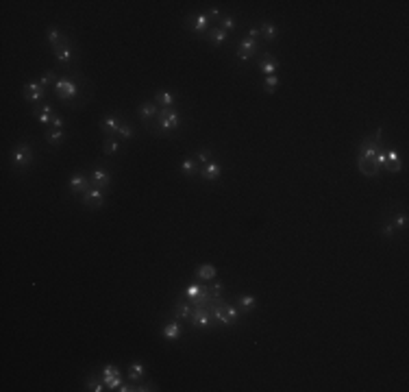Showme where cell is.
Masks as SVG:
<instances>
[{
    "instance_id": "cell-46",
    "label": "cell",
    "mask_w": 409,
    "mask_h": 392,
    "mask_svg": "<svg viewBox=\"0 0 409 392\" xmlns=\"http://www.w3.org/2000/svg\"><path fill=\"white\" fill-rule=\"evenodd\" d=\"M207 18H209V20H218V22H220L222 16H220L218 9H209V11H207Z\"/></svg>"
},
{
    "instance_id": "cell-23",
    "label": "cell",
    "mask_w": 409,
    "mask_h": 392,
    "mask_svg": "<svg viewBox=\"0 0 409 392\" xmlns=\"http://www.w3.org/2000/svg\"><path fill=\"white\" fill-rule=\"evenodd\" d=\"M216 279V266L211 264H203L196 268V281H214Z\"/></svg>"
},
{
    "instance_id": "cell-6",
    "label": "cell",
    "mask_w": 409,
    "mask_h": 392,
    "mask_svg": "<svg viewBox=\"0 0 409 392\" xmlns=\"http://www.w3.org/2000/svg\"><path fill=\"white\" fill-rule=\"evenodd\" d=\"M190 323L194 327H200V329H209V327L216 325V320L209 308H194V311L190 316Z\"/></svg>"
},
{
    "instance_id": "cell-1",
    "label": "cell",
    "mask_w": 409,
    "mask_h": 392,
    "mask_svg": "<svg viewBox=\"0 0 409 392\" xmlns=\"http://www.w3.org/2000/svg\"><path fill=\"white\" fill-rule=\"evenodd\" d=\"M381 153V142L375 140V135H366L359 142V153H357V166H359V172L363 177H377L379 174V166H377V157Z\"/></svg>"
},
{
    "instance_id": "cell-40",
    "label": "cell",
    "mask_w": 409,
    "mask_h": 392,
    "mask_svg": "<svg viewBox=\"0 0 409 392\" xmlns=\"http://www.w3.org/2000/svg\"><path fill=\"white\" fill-rule=\"evenodd\" d=\"M55 74H57L55 70H48V72H44V77H42V81H39V85H42L44 89H46L48 85H53L55 83Z\"/></svg>"
},
{
    "instance_id": "cell-18",
    "label": "cell",
    "mask_w": 409,
    "mask_h": 392,
    "mask_svg": "<svg viewBox=\"0 0 409 392\" xmlns=\"http://www.w3.org/2000/svg\"><path fill=\"white\" fill-rule=\"evenodd\" d=\"M161 336H164V340H168V342H174V340L181 338V325L172 320V323H165L164 329H161Z\"/></svg>"
},
{
    "instance_id": "cell-4",
    "label": "cell",
    "mask_w": 409,
    "mask_h": 392,
    "mask_svg": "<svg viewBox=\"0 0 409 392\" xmlns=\"http://www.w3.org/2000/svg\"><path fill=\"white\" fill-rule=\"evenodd\" d=\"M79 83L74 81L72 77H61L57 83H55V89H53V94H55V98H59L61 103H72L74 98L79 96Z\"/></svg>"
},
{
    "instance_id": "cell-39",
    "label": "cell",
    "mask_w": 409,
    "mask_h": 392,
    "mask_svg": "<svg viewBox=\"0 0 409 392\" xmlns=\"http://www.w3.org/2000/svg\"><path fill=\"white\" fill-rule=\"evenodd\" d=\"M105 386H107L109 390H118L120 386H122V375L118 373L115 377H111V379H107V381H105Z\"/></svg>"
},
{
    "instance_id": "cell-13",
    "label": "cell",
    "mask_w": 409,
    "mask_h": 392,
    "mask_svg": "<svg viewBox=\"0 0 409 392\" xmlns=\"http://www.w3.org/2000/svg\"><path fill=\"white\" fill-rule=\"evenodd\" d=\"M89 181H92V188L105 190V188H109V185H111V174L107 172V170L98 168V170H94V172L89 174Z\"/></svg>"
},
{
    "instance_id": "cell-33",
    "label": "cell",
    "mask_w": 409,
    "mask_h": 392,
    "mask_svg": "<svg viewBox=\"0 0 409 392\" xmlns=\"http://www.w3.org/2000/svg\"><path fill=\"white\" fill-rule=\"evenodd\" d=\"M276 87H279V77H276V74H272V77H266V81H264L266 94H274Z\"/></svg>"
},
{
    "instance_id": "cell-35",
    "label": "cell",
    "mask_w": 409,
    "mask_h": 392,
    "mask_svg": "<svg viewBox=\"0 0 409 392\" xmlns=\"http://www.w3.org/2000/svg\"><path fill=\"white\" fill-rule=\"evenodd\" d=\"M220 28L222 31H226V33H231L235 28V20H233V16H222L220 18Z\"/></svg>"
},
{
    "instance_id": "cell-21",
    "label": "cell",
    "mask_w": 409,
    "mask_h": 392,
    "mask_svg": "<svg viewBox=\"0 0 409 392\" xmlns=\"http://www.w3.org/2000/svg\"><path fill=\"white\" fill-rule=\"evenodd\" d=\"M207 39H209V44H214V46H222V44H226V39H229V33L222 31L220 27H216V28H209V31H207Z\"/></svg>"
},
{
    "instance_id": "cell-34",
    "label": "cell",
    "mask_w": 409,
    "mask_h": 392,
    "mask_svg": "<svg viewBox=\"0 0 409 392\" xmlns=\"http://www.w3.org/2000/svg\"><path fill=\"white\" fill-rule=\"evenodd\" d=\"M85 388H87V390H94V392H103V390H105V381L96 379V377H89V379L85 381Z\"/></svg>"
},
{
    "instance_id": "cell-27",
    "label": "cell",
    "mask_w": 409,
    "mask_h": 392,
    "mask_svg": "<svg viewBox=\"0 0 409 392\" xmlns=\"http://www.w3.org/2000/svg\"><path fill=\"white\" fill-rule=\"evenodd\" d=\"M44 138H46L48 144H53V146H59V144L63 142V138H65V131L63 129H48Z\"/></svg>"
},
{
    "instance_id": "cell-43",
    "label": "cell",
    "mask_w": 409,
    "mask_h": 392,
    "mask_svg": "<svg viewBox=\"0 0 409 392\" xmlns=\"http://www.w3.org/2000/svg\"><path fill=\"white\" fill-rule=\"evenodd\" d=\"M39 122H42L44 127H46V124L50 127V122H53V113H50V112H42V113H39Z\"/></svg>"
},
{
    "instance_id": "cell-15",
    "label": "cell",
    "mask_w": 409,
    "mask_h": 392,
    "mask_svg": "<svg viewBox=\"0 0 409 392\" xmlns=\"http://www.w3.org/2000/svg\"><path fill=\"white\" fill-rule=\"evenodd\" d=\"M191 311H194V308H191L190 301H185V296H179L176 303H174V316H176V318H179V320H190Z\"/></svg>"
},
{
    "instance_id": "cell-47",
    "label": "cell",
    "mask_w": 409,
    "mask_h": 392,
    "mask_svg": "<svg viewBox=\"0 0 409 392\" xmlns=\"http://www.w3.org/2000/svg\"><path fill=\"white\" fill-rule=\"evenodd\" d=\"M248 37H250V39H255V42H257V39H261L259 28H250V31H248Z\"/></svg>"
},
{
    "instance_id": "cell-10",
    "label": "cell",
    "mask_w": 409,
    "mask_h": 392,
    "mask_svg": "<svg viewBox=\"0 0 409 392\" xmlns=\"http://www.w3.org/2000/svg\"><path fill=\"white\" fill-rule=\"evenodd\" d=\"M22 96H24V100H28V103H37V100H42L44 96H46V89H44L39 83L31 81V83H24Z\"/></svg>"
},
{
    "instance_id": "cell-12",
    "label": "cell",
    "mask_w": 409,
    "mask_h": 392,
    "mask_svg": "<svg viewBox=\"0 0 409 392\" xmlns=\"http://www.w3.org/2000/svg\"><path fill=\"white\" fill-rule=\"evenodd\" d=\"M120 122H122V118H118V115H107V118L100 122V131H103L107 138H115V135H118V129H120Z\"/></svg>"
},
{
    "instance_id": "cell-20",
    "label": "cell",
    "mask_w": 409,
    "mask_h": 392,
    "mask_svg": "<svg viewBox=\"0 0 409 392\" xmlns=\"http://www.w3.org/2000/svg\"><path fill=\"white\" fill-rule=\"evenodd\" d=\"M259 33H261V39H264V42H268V44L276 42V37H279V28H276V24H272V22H264V24H261Z\"/></svg>"
},
{
    "instance_id": "cell-19",
    "label": "cell",
    "mask_w": 409,
    "mask_h": 392,
    "mask_svg": "<svg viewBox=\"0 0 409 392\" xmlns=\"http://www.w3.org/2000/svg\"><path fill=\"white\" fill-rule=\"evenodd\" d=\"M220 174H222V166L218 162H209V164H205L200 177H203L205 181H218Z\"/></svg>"
},
{
    "instance_id": "cell-42",
    "label": "cell",
    "mask_w": 409,
    "mask_h": 392,
    "mask_svg": "<svg viewBox=\"0 0 409 392\" xmlns=\"http://www.w3.org/2000/svg\"><path fill=\"white\" fill-rule=\"evenodd\" d=\"M381 235H383V238H394V235H396V227L392 224V220L381 229Z\"/></svg>"
},
{
    "instance_id": "cell-9",
    "label": "cell",
    "mask_w": 409,
    "mask_h": 392,
    "mask_svg": "<svg viewBox=\"0 0 409 392\" xmlns=\"http://www.w3.org/2000/svg\"><path fill=\"white\" fill-rule=\"evenodd\" d=\"M83 205L87 209H100L105 205V194H103V190H98V188H89L87 192L83 194Z\"/></svg>"
},
{
    "instance_id": "cell-3",
    "label": "cell",
    "mask_w": 409,
    "mask_h": 392,
    "mask_svg": "<svg viewBox=\"0 0 409 392\" xmlns=\"http://www.w3.org/2000/svg\"><path fill=\"white\" fill-rule=\"evenodd\" d=\"M33 164H35L33 148L28 146L24 140H22V142H18L16 146H13V150H11V168L16 170V172H22V170L31 168Z\"/></svg>"
},
{
    "instance_id": "cell-31",
    "label": "cell",
    "mask_w": 409,
    "mask_h": 392,
    "mask_svg": "<svg viewBox=\"0 0 409 392\" xmlns=\"http://www.w3.org/2000/svg\"><path fill=\"white\" fill-rule=\"evenodd\" d=\"M133 133H135L133 124L126 122V120H122V122H120V129H118V135H120V138H122V140H131V138H133Z\"/></svg>"
},
{
    "instance_id": "cell-11",
    "label": "cell",
    "mask_w": 409,
    "mask_h": 392,
    "mask_svg": "<svg viewBox=\"0 0 409 392\" xmlns=\"http://www.w3.org/2000/svg\"><path fill=\"white\" fill-rule=\"evenodd\" d=\"M185 22H188V27L191 28V31L200 35V33L209 31V22H211V20L207 18V13H198V16H194V18H188Z\"/></svg>"
},
{
    "instance_id": "cell-5",
    "label": "cell",
    "mask_w": 409,
    "mask_h": 392,
    "mask_svg": "<svg viewBox=\"0 0 409 392\" xmlns=\"http://www.w3.org/2000/svg\"><path fill=\"white\" fill-rule=\"evenodd\" d=\"M157 122H159V127L155 129V133L161 135V133H170V131L179 129L181 118H179V113H176L172 107H161V112L157 113Z\"/></svg>"
},
{
    "instance_id": "cell-29",
    "label": "cell",
    "mask_w": 409,
    "mask_h": 392,
    "mask_svg": "<svg viewBox=\"0 0 409 392\" xmlns=\"http://www.w3.org/2000/svg\"><path fill=\"white\" fill-rule=\"evenodd\" d=\"M46 37H48V42H50V46H53V48H57V46H61L63 42H68V37H65L59 28H50V31L46 33Z\"/></svg>"
},
{
    "instance_id": "cell-7",
    "label": "cell",
    "mask_w": 409,
    "mask_h": 392,
    "mask_svg": "<svg viewBox=\"0 0 409 392\" xmlns=\"http://www.w3.org/2000/svg\"><path fill=\"white\" fill-rule=\"evenodd\" d=\"M257 53H259V42H255L250 37L240 39V44H237V57H240V61H248Z\"/></svg>"
},
{
    "instance_id": "cell-41",
    "label": "cell",
    "mask_w": 409,
    "mask_h": 392,
    "mask_svg": "<svg viewBox=\"0 0 409 392\" xmlns=\"http://www.w3.org/2000/svg\"><path fill=\"white\" fill-rule=\"evenodd\" d=\"M209 292H211L214 299H222V294H224V283H211Z\"/></svg>"
},
{
    "instance_id": "cell-44",
    "label": "cell",
    "mask_w": 409,
    "mask_h": 392,
    "mask_svg": "<svg viewBox=\"0 0 409 392\" xmlns=\"http://www.w3.org/2000/svg\"><path fill=\"white\" fill-rule=\"evenodd\" d=\"M50 129H63V118H61V115H53V122H50Z\"/></svg>"
},
{
    "instance_id": "cell-22",
    "label": "cell",
    "mask_w": 409,
    "mask_h": 392,
    "mask_svg": "<svg viewBox=\"0 0 409 392\" xmlns=\"http://www.w3.org/2000/svg\"><path fill=\"white\" fill-rule=\"evenodd\" d=\"M53 50H55V57H57L59 63H70V61H72V48H70V39H68V42H63L61 46L53 48Z\"/></svg>"
},
{
    "instance_id": "cell-28",
    "label": "cell",
    "mask_w": 409,
    "mask_h": 392,
    "mask_svg": "<svg viewBox=\"0 0 409 392\" xmlns=\"http://www.w3.org/2000/svg\"><path fill=\"white\" fill-rule=\"evenodd\" d=\"M157 105L161 107H174V92H168V89H159L157 92Z\"/></svg>"
},
{
    "instance_id": "cell-30",
    "label": "cell",
    "mask_w": 409,
    "mask_h": 392,
    "mask_svg": "<svg viewBox=\"0 0 409 392\" xmlns=\"http://www.w3.org/2000/svg\"><path fill=\"white\" fill-rule=\"evenodd\" d=\"M200 290H203V283H200V281H194V283H190L188 288L183 290V294H181V296H185L188 301H194L196 296L200 294Z\"/></svg>"
},
{
    "instance_id": "cell-32",
    "label": "cell",
    "mask_w": 409,
    "mask_h": 392,
    "mask_svg": "<svg viewBox=\"0 0 409 392\" xmlns=\"http://www.w3.org/2000/svg\"><path fill=\"white\" fill-rule=\"evenodd\" d=\"M103 150L107 155H115L120 150V144H118V138H107L105 140V144H103Z\"/></svg>"
},
{
    "instance_id": "cell-14",
    "label": "cell",
    "mask_w": 409,
    "mask_h": 392,
    "mask_svg": "<svg viewBox=\"0 0 409 392\" xmlns=\"http://www.w3.org/2000/svg\"><path fill=\"white\" fill-rule=\"evenodd\" d=\"M259 70L266 74V77H272V74H276V70H279V59H276L274 55H270V53H264L261 63H259Z\"/></svg>"
},
{
    "instance_id": "cell-24",
    "label": "cell",
    "mask_w": 409,
    "mask_h": 392,
    "mask_svg": "<svg viewBox=\"0 0 409 392\" xmlns=\"http://www.w3.org/2000/svg\"><path fill=\"white\" fill-rule=\"evenodd\" d=\"M237 308L242 309V314H250V311L257 308V299L252 294H242L240 299H237Z\"/></svg>"
},
{
    "instance_id": "cell-38",
    "label": "cell",
    "mask_w": 409,
    "mask_h": 392,
    "mask_svg": "<svg viewBox=\"0 0 409 392\" xmlns=\"http://www.w3.org/2000/svg\"><path fill=\"white\" fill-rule=\"evenodd\" d=\"M196 162H200V164H209V162H214V153L211 150H198L196 153Z\"/></svg>"
},
{
    "instance_id": "cell-8",
    "label": "cell",
    "mask_w": 409,
    "mask_h": 392,
    "mask_svg": "<svg viewBox=\"0 0 409 392\" xmlns=\"http://www.w3.org/2000/svg\"><path fill=\"white\" fill-rule=\"evenodd\" d=\"M68 183H70V192L72 194H85L89 188H92V181H89V177H85V174H81V172H74L72 177L68 179Z\"/></svg>"
},
{
    "instance_id": "cell-26",
    "label": "cell",
    "mask_w": 409,
    "mask_h": 392,
    "mask_svg": "<svg viewBox=\"0 0 409 392\" xmlns=\"http://www.w3.org/2000/svg\"><path fill=\"white\" fill-rule=\"evenodd\" d=\"M181 170H183V174L188 179L196 177V174H198V162H196V159H191V157H185L183 164H181Z\"/></svg>"
},
{
    "instance_id": "cell-37",
    "label": "cell",
    "mask_w": 409,
    "mask_h": 392,
    "mask_svg": "<svg viewBox=\"0 0 409 392\" xmlns=\"http://www.w3.org/2000/svg\"><path fill=\"white\" fill-rule=\"evenodd\" d=\"M392 224H394V227H396V231H405V229H407V216H405V214H398V216H394Z\"/></svg>"
},
{
    "instance_id": "cell-45",
    "label": "cell",
    "mask_w": 409,
    "mask_h": 392,
    "mask_svg": "<svg viewBox=\"0 0 409 392\" xmlns=\"http://www.w3.org/2000/svg\"><path fill=\"white\" fill-rule=\"evenodd\" d=\"M148 390H157L155 384H142V386H135V392H148Z\"/></svg>"
},
{
    "instance_id": "cell-16",
    "label": "cell",
    "mask_w": 409,
    "mask_h": 392,
    "mask_svg": "<svg viewBox=\"0 0 409 392\" xmlns=\"http://www.w3.org/2000/svg\"><path fill=\"white\" fill-rule=\"evenodd\" d=\"M157 103H153V100H146V103L139 105V118H142V122L148 127L150 120L157 118Z\"/></svg>"
},
{
    "instance_id": "cell-36",
    "label": "cell",
    "mask_w": 409,
    "mask_h": 392,
    "mask_svg": "<svg viewBox=\"0 0 409 392\" xmlns=\"http://www.w3.org/2000/svg\"><path fill=\"white\" fill-rule=\"evenodd\" d=\"M120 373V368L115 364H107V366H103V381H107L111 379V377H115Z\"/></svg>"
},
{
    "instance_id": "cell-2",
    "label": "cell",
    "mask_w": 409,
    "mask_h": 392,
    "mask_svg": "<svg viewBox=\"0 0 409 392\" xmlns=\"http://www.w3.org/2000/svg\"><path fill=\"white\" fill-rule=\"evenodd\" d=\"M209 309L211 314H214V320L218 325H224V327H231L237 323V318H240V311H237L235 305L231 303H222V299H214L209 303Z\"/></svg>"
},
{
    "instance_id": "cell-25",
    "label": "cell",
    "mask_w": 409,
    "mask_h": 392,
    "mask_svg": "<svg viewBox=\"0 0 409 392\" xmlns=\"http://www.w3.org/2000/svg\"><path fill=\"white\" fill-rule=\"evenodd\" d=\"M144 375H146V366L142 364V362H133V364L129 366V379L131 381H142L144 379Z\"/></svg>"
},
{
    "instance_id": "cell-17",
    "label": "cell",
    "mask_w": 409,
    "mask_h": 392,
    "mask_svg": "<svg viewBox=\"0 0 409 392\" xmlns=\"http://www.w3.org/2000/svg\"><path fill=\"white\" fill-rule=\"evenodd\" d=\"M383 168L387 170V172H401L403 170V162H401V155L396 153V150H387L385 153V166Z\"/></svg>"
}]
</instances>
